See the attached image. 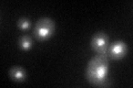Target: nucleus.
<instances>
[{
  "mask_svg": "<svg viewBox=\"0 0 133 88\" xmlns=\"http://www.w3.org/2000/svg\"><path fill=\"white\" fill-rule=\"evenodd\" d=\"M9 76L14 82L22 83L27 79V73L22 67L20 66H14L9 70Z\"/></svg>",
  "mask_w": 133,
  "mask_h": 88,
  "instance_id": "nucleus-5",
  "label": "nucleus"
},
{
  "mask_svg": "<svg viewBox=\"0 0 133 88\" xmlns=\"http://www.w3.org/2000/svg\"><path fill=\"white\" fill-rule=\"evenodd\" d=\"M56 31V24L55 22L47 17L40 18L36 22L35 27L32 29V35L35 36V39L38 41H47L53 35V33Z\"/></svg>",
  "mask_w": 133,
  "mask_h": 88,
  "instance_id": "nucleus-2",
  "label": "nucleus"
},
{
  "mask_svg": "<svg viewBox=\"0 0 133 88\" xmlns=\"http://www.w3.org/2000/svg\"><path fill=\"white\" fill-rule=\"evenodd\" d=\"M19 47L21 50H24V51H28L30 50L33 45V42H32V39L29 35H22L21 37L19 39Z\"/></svg>",
  "mask_w": 133,
  "mask_h": 88,
  "instance_id": "nucleus-6",
  "label": "nucleus"
},
{
  "mask_svg": "<svg viewBox=\"0 0 133 88\" xmlns=\"http://www.w3.org/2000/svg\"><path fill=\"white\" fill-rule=\"evenodd\" d=\"M18 28L20 29V30H29V29L31 28V22L30 20H29L28 18H26V17H22V18H20L18 20Z\"/></svg>",
  "mask_w": 133,
  "mask_h": 88,
  "instance_id": "nucleus-7",
  "label": "nucleus"
},
{
  "mask_svg": "<svg viewBox=\"0 0 133 88\" xmlns=\"http://www.w3.org/2000/svg\"><path fill=\"white\" fill-rule=\"evenodd\" d=\"M109 45H110L109 35L104 32H97L91 37V47L97 54L107 53Z\"/></svg>",
  "mask_w": 133,
  "mask_h": 88,
  "instance_id": "nucleus-3",
  "label": "nucleus"
},
{
  "mask_svg": "<svg viewBox=\"0 0 133 88\" xmlns=\"http://www.w3.org/2000/svg\"><path fill=\"white\" fill-rule=\"evenodd\" d=\"M109 64L110 58L107 53L97 54L94 57L91 58L85 69V77L88 79V82L94 86H110L111 83L108 78Z\"/></svg>",
  "mask_w": 133,
  "mask_h": 88,
  "instance_id": "nucleus-1",
  "label": "nucleus"
},
{
  "mask_svg": "<svg viewBox=\"0 0 133 88\" xmlns=\"http://www.w3.org/2000/svg\"><path fill=\"white\" fill-rule=\"evenodd\" d=\"M128 44L123 41H115L112 44L109 45V47L107 50V54L109 58L114 61L121 60L128 54Z\"/></svg>",
  "mask_w": 133,
  "mask_h": 88,
  "instance_id": "nucleus-4",
  "label": "nucleus"
}]
</instances>
